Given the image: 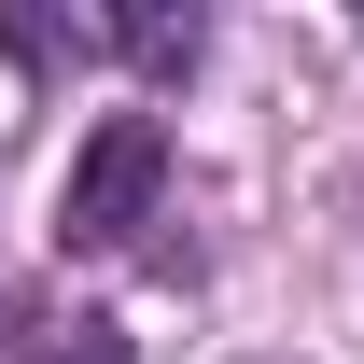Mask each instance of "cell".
Here are the masks:
<instances>
[{"instance_id": "cell-1", "label": "cell", "mask_w": 364, "mask_h": 364, "mask_svg": "<svg viewBox=\"0 0 364 364\" xmlns=\"http://www.w3.org/2000/svg\"><path fill=\"white\" fill-rule=\"evenodd\" d=\"M168 196V127L154 112H98V140L70 154V196H56V238L70 252H127Z\"/></svg>"}, {"instance_id": "cell-2", "label": "cell", "mask_w": 364, "mask_h": 364, "mask_svg": "<svg viewBox=\"0 0 364 364\" xmlns=\"http://www.w3.org/2000/svg\"><path fill=\"white\" fill-rule=\"evenodd\" d=\"M28 364H127V336H112V322H28Z\"/></svg>"}]
</instances>
